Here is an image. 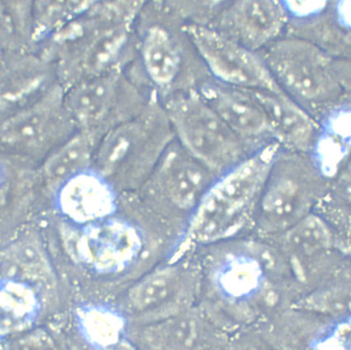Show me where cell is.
Instances as JSON below:
<instances>
[{
	"label": "cell",
	"instance_id": "cell-1",
	"mask_svg": "<svg viewBox=\"0 0 351 350\" xmlns=\"http://www.w3.org/2000/svg\"><path fill=\"white\" fill-rule=\"evenodd\" d=\"M146 3L94 1L38 47L64 90L130 64L133 34Z\"/></svg>",
	"mask_w": 351,
	"mask_h": 350
},
{
	"label": "cell",
	"instance_id": "cell-2",
	"mask_svg": "<svg viewBox=\"0 0 351 350\" xmlns=\"http://www.w3.org/2000/svg\"><path fill=\"white\" fill-rule=\"evenodd\" d=\"M280 147L276 142L266 144L217 177L189 216L177 255L221 242L243 230L255 217Z\"/></svg>",
	"mask_w": 351,
	"mask_h": 350
},
{
	"label": "cell",
	"instance_id": "cell-3",
	"mask_svg": "<svg viewBox=\"0 0 351 350\" xmlns=\"http://www.w3.org/2000/svg\"><path fill=\"white\" fill-rule=\"evenodd\" d=\"M175 140L167 112L155 94L140 114L101 138L93 168L118 192L139 190Z\"/></svg>",
	"mask_w": 351,
	"mask_h": 350
},
{
	"label": "cell",
	"instance_id": "cell-4",
	"mask_svg": "<svg viewBox=\"0 0 351 350\" xmlns=\"http://www.w3.org/2000/svg\"><path fill=\"white\" fill-rule=\"evenodd\" d=\"M185 150L221 175L252 154L251 142L232 131L202 98L197 88H187L160 100Z\"/></svg>",
	"mask_w": 351,
	"mask_h": 350
},
{
	"label": "cell",
	"instance_id": "cell-5",
	"mask_svg": "<svg viewBox=\"0 0 351 350\" xmlns=\"http://www.w3.org/2000/svg\"><path fill=\"white\" fill-rule=\"evenodd\" d=\"M261 54L278 86L308 112L332 105L344 95L332 55L309 40L280 38Z\"/></svg>",
	"mask_w": 351,
	"mask_h": 350
},
{
	"label": "cell",
	"instance_id": "cell-6",
	"mask_svg": "<svg viewBox=\"0 0 351 350\" xmlns=\"http://www.w3.org/2000/svg\"><path fill=\"white\" fill-rule=\"evenodd\" d=\"M58 82L35 101L1 118L2 155L38 166L78 131Z\"/></svg>",
	"mask_w": 351,
	"mask_h": 350
},
{
	"label": "cell",
	"instance_id": "cell-7",
	"mask_svg": "<svg viewBox=\"0 0 351 350\" xmlns=\"http://www.w3.org/2000/svg\"><path fill=\"white\" fill-rule=\"evenodd\" d=\"M154 95L146 94L125 67L68 88L64 103L78 130L103 138L140 114Z\"/></svg>",
	"mask_w": 351,
	"mask_h": 350
},
{
	"label": "cell",
	"instance_id": "cell-8",
	"mask_svg": "<svg viewBox=\"0 0 351 350\" xmlns=\"http://www.w3.org/2000/svg\"><path fill=\"white\" fill-rule=\"evenodd\" d=\"M322 189L317 168L301 153L278 154L258 203V228L269 234L285 233L309 215Z\"/></svg>",
	"mask_w": 351,
	"mask_h": 350
},
{
	"label": "cell",
	"instance_id": "cell-9",
	"mask_svg": "<svg viewBox=\"0 0 351 350\" xmlns=\"http://www.w3.org/2000/svg\"><path fill=\"white\" fill-rule=\"evenodd\" d=\"M180 28L216 82L244 90L285 92L260 52L204 24L186 23Z\"/></svg>",
	"mask_w": 351,
	"mask_h": 350
},
{
	"label": "cell",
	"instance_id": "cell-10",
	"mask_svg": "<svg viewBox=\"0 0 351 350\" xmlns=\"http://www.w3.org/2000/svg\"><path fill=\"white\" fill-rule=\"evenodd\" d=\"M75 227V232L67 239L71 251L80 263L104 275L130 267L143 255L146 245L138 227L116 216Z\"/></svg>",
	"mask_w": 351,
	"mask_h": 350
},
{
	"label": "cell",
	"instance_id": "cell-11",
	"mask_svg": "<svg viewBox=\"0 0 351 350\" xmlns=\"http://www.w3.org/2000/svg\"><path fill=\"white\" fill-rule=\"evenodd\" d=\"M219 175L188 152L176 139L142 188L165 206L189 216Z\"/></svg>",
	"mask_w": 351,
	"mask_h": 350
},
{
	"label": "cell",
	"instance_id": "cell-12",
	"mask_svg": "<svg viewBox=\"0 0 351 350\" xmlns=\"http://www.w3.org/2000/svg\"><path fill=\"white\" fill-rule=\"evenodd\" d=\"M289 18L285 2L245 0L229 3L213 28L248 49L260 52L280 38Z\"/></svg>",
	"mask_w": 351,
	"mask_h": 350
},
{
	"label": "cell",
	"instance_id": "cell-13",
	"mask_svg": "<svg viewBox=\"0 0 351 350\" xmlns=\"http://www.w3.org/2000/svg\"><path fill=\"white\" fill-rule=\"evenodd\" d=\"M1 118L27 105L49 90L54 66L37 51H1Z\"/></svg>",
	"mask_w": 351,
	"mask_h": 350
},
{
	"label": "cell",
	"instance_id": "cell-14",
	"mask_svg": "<svg viewBox=\"0 0 351 350\" xmlns=\"http://www.w3.org/2000/svg\"><path fill=\"white\" fill-rule=\"evenodd\" d=\"M118 191L90 168L69 180L54 196L60 214L69 224L84 227L115 216Z\"/></svg>",
	"mask_w": 351,
	"mask_h": 350
},
{
	"label": "cell",
	"instance_id": "cell-15",
	"mask_svg": "<svg viewBox=\"0 0 351 350\" xmlns=\"http://www.w3.org/2000/svg\"><path fill=\"white\" fill-rule=\"evenodd\" d=\"M202 98L241 138L253 142L270 136L269 120L255 91L216 82L197 87Z\"/></svg>",
	"mask_w": 351,
	"mask_h": 350
},
{
	"label": "cell",
	"instance_id": "cell-16",
	"mask_svg": "<svg viewBox=\"0 0 351 350\" xmlns=\"http://www.w3.org/2000/svg\"><path fill=\"white\" fill-rule=\"evenodd\" d=\"M138 54L145 75L160 100L177 92L184 55L179 40L164 23L149 24L140 35Z\"/></svg>",
	"mask_w": 351,
	"mask_h": 350
},
{
	"label": "cell",
	"instance_id": "cell-17",
	"mask_svg": "<svg viewBox=\"0 0 351 350\" xmlns=\"http://www.w3.org/2000/svg\"><path fill=\"white\" fill-rule=\"evenodd\" d=\"M193 288L191 273L179 264H171L156 269L133 285L127 303L137 315H163L182 307Z\"/></svg>",
	"mask_w": 351,
	"mask_h": 350
},
{
	"label": "cell",
	"instance_id": "cell-18",
	"mask_svg": "<svg viewBox=\"0 0 351 350\" xmlns=\"http://www.w3.org/2000/svg\"><path fill=\"white\" fill-rule=\"evenodd\" d=\"M271 128L272 138L295 153H305L314 146L317 125L312 115L285 92L255 90Z\"/></svg>",
	"mask_w": 351,
	"mask_h": 350
},
{
	"label": "cell",
	"instance_id": "cell-19",
	"mask_svg": "<svg viewBox=\"0 0 351 350\" xmlns=\"http://www.w3.org/2000/svg\"><path fill=\"white\" fill-rule=\"evenodd\" d=\"M101 136L78 130L39 164L38 172L43 191L54 198L59 189L94 164Z\"/></svg>",
	"mask_w": 351,
	"mask_h": 350
},
{
	"label": "cell",
	"instance_id": "cell-20",
	"mask_svg": "<svg viewBox=\"0 0 351 350\" xmlns=\"http://www.w3.org/2000/svg\"><path fill=\"white\" fill-rule=\"evenodd\" d=\"M2 267L7 279L23 282L46 281L51 269L45 248L35 232H23L3 249Z\"/></svg>",
	"mask_w": 351,
	"mask_h": 350
},
{
	"label": "cell",
	"instance_id": "cell-21",
	"mask_svg": "<svg viewBox=\"0 0 351 350\" xmlns=\"http://www.w3.org/2000/svg\"><path fill=\"white\" fill-rule=\"evenodd\" d=\"M200 336L199 324L195 318L176 314L149 325L139 340L146 350H196Z\"/></svg>",
	"mask_w": 351,
	"mask_h": 350
},
{
	"label": "cell",
	"instance_id": "cell-22",
	"mask_svg": "<svg viewBox=\"0 0 351 350\" xmlns=\"http://www.w3.org/2000/svg\"><path fill=\"white\" fill-rule=\"evenodd\" d=\"M1 51H36L34 1H2Z\"/></svg>",
	"mask_w": 351,
	"mask_h": 350
},
{
	"label": "cell",
	"instance_id": "cell-23",
	"mask_svg": "<svg viewBox=\"0 0 351 350\" xmlns=\"http://www.w3.org/2000/svg\"><path fill=\"white\" fill-rule=\"evenodd\" d=\"M94 1H35L34 2L36 51L56 32L79 17Z\"/></svg>",
	"mask_w": 351,
	"mask_h": 350
},
{
	"label": "cell",
	"instance_id": "cell-24",
	"mask_svg": "<svg viewBox=\"0 0 351 350\" xmlns=\"http://www.w3.org/2000/svg\"><path fill=\"white\" fill-rule=\"evenodd\" d=\"M1 304L3 323L9 325L29 321L39 308L38 296L30 285L10 279L3 281Z\"/></svg>",
	"mask_w": 351,
	"mask_h": 350
},
{
	"label": "cell",
	"instance_id": "cell-25",
	"mask_svg": "<svg viewBox=\"0 0 351 350\" xmlns=\"http://www.w3.org/2000/svg\"><path fill=\"white\" fill-rule=\"evenodd\" d=\"M82 320L88 336L95 343L108 346L118 340L122 321L115 313L104 309H88L83 312Z\"/></svg>",
	"mask_w": 351,
	"mask_h": 350
},
{
	"label": "cell",
	"instance_id": "cell-26",
	"mask_svg": "<svg viewBox=\"0 0 351 350\" xmlns=\"http://www.w3.org/2000/svg\"><path fill=\"white\" fill-rule=\"evenodd\" d=\"M6 350H54V346L47 334L35 332L16 338Z\"/></svg>",
	"mask_w": 351,
	"mask_h": 350
},
{
	"label": "cell",
	"instance_id": "cell-27",
	"mask_svg": "<svg viewBox=\"0 0 351 350\" xmlns=\"http://www.w3.org/2000/svg\"><path fill=\"white\" fill-rule=\"evenodd\" d=\"M321 350H351V321L330 334Z\"/></svg>",
	"mask_w": 351,
	"mask_h": 350
},
{
	"label": "cell",
	"instance_id": "cell-28",
	"mask_svg": "<svg viewBox=\"0 0 351 350\" xmlns=\"http://www.w3.org/2000/svg\"><path fill=\"white\" fill-rule=\"evenodd\" d=\"M337 195L351 206V155L346 160L335 181Z\"/></svg>",
	"mask_w": 351,
	"mask_h": 350
},
{
	"label": "cell",
	"instance_id": "cell-29",
	"mask_svg": "<svg viewBox=\"0 0 351 350\" xmlns=\"http://www.w3.org/2000/svg\"><path fill=\"white\" fill-rule=\"evenodd\" d=\"M334 68L343 92L351 95V58L334 60Z\"/></svg>",
	"mask_w": 351,
	"mask_h": 350
},
{
	"label": "cell",
	"instance_id": "cell-30",
	"mask_svg": "<svg viewBox=\"0 0 351 350\" xmlns=\"http://www.w3.org/2000/svg\"><path fill=\"white\" fill-rule=\"evenodd\" d=\"M346 241L347 244V247H348L349 251L351 252V224L348 228V232H347Z\"/></svg>",
	"mask_w": 351,
	"mask_h": 350
}]
</instances>
